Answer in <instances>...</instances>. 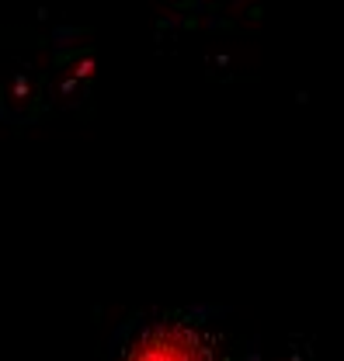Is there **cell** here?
I'll return each mask as SVG.
<instances>
[{"instance_id": "cell-1", "label": "cell", "mask_w": 344, "mask_h": 361, "mask_svg": "<svg viewBox=\"0 0 344 361\" xmlns=\"http://www.w3.org/2000/svg\"><path fill=\"white\" fill-rule=\"evenodd\" d=\"M132 361H202V358H198V351H195V344L188 337H177V334L164 337L160 334L157 341L143 344Z\"/></svg>"}]
</instances>
